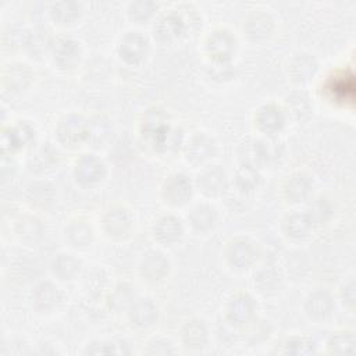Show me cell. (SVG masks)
<instances>
[{
	"label": "cell",
	"mask_w": 356,
	"mask_h": 356,
	"mask_svg": "<svg viewBox=\"0 0 356 356\" xmlns=\"http://www.w3.org/2000/svg\"><path fill=\"white\" fill-rule=\"evenodd\" d=\"M125 314L132 328L143 331L152 328L157 323L159 306L150 298H136Z\"/></svg>",
	"instance_id": "5bb4252c"
},
{
	"label": "cell",
	"mask_w": 356,
	"mask_h": 356,
	"mask_svg": "<svg viewBox=\"0 0 356 356\" xmlns=\"http://www.w3.org/2000/svg\"><path fill=\"white\" fill-rule=\"evenodd\" d=\"M335 309V302L332 295L323 288L312 291L303 303V310L306 316L313 321H324L332 316Z\"/></svg>",
	"instance_id": "ac0fdd59"
},
{
	"label": "cell",
	"mask_w": 356,
	"mask_h": 356,
	"mask_svg": "<svg viewBox=\"0 0 356 356\" xmlns=\"http://www.w3.org/2000/svg\"><path fill=\"white\" fill-rule=\"evenodd\" d=\"M157 11V4L150 0L132 1L128 6V17L136 24L147 22Z\"/></svg>",
	"instance_id": "60d3db41"
},
{
	"label": "cell",
	"mask_w": 356,
	"mask_h": 356,
	"mask_svg": "<svg viewBox=\"0 0 356 356\" xmlns=\"http://www.w3.org/2000/svg\"><path fill=\"white\" fill-rule=\"evenodd\" d=\"M26 33H28V31L19 28V26L8 25L3 31V47L8 49V50H14L17 47L24 49Z\"/></svg>",
	"instance_id": "f6af8a7d"
},
{
	"label": "cell",
	"mask_w": 356,
	"mask_h": 356,
	"mask_svg": "<svg viewBox=\"0 0 356 356\" xmlns=\"http://www.w3.org/2000/svg\"><path fill=\"white\" fill-rule=\"evenodd\" d=\"M110 128L106 120L102 117H95L89 120V135H88V143H92V146H102L106 139L108 138Z\"/></svg>",
	"instance_id": "b9f144b4"
},
{
	"label": "cell",
	"mask_w": 356,
	"mask_h": 356,
	"mask_svg": "<svg viewBox=\"0 0 356 356\" xmlns=\"http://www.w3.org/2000/svg\"><path fill=\"white\" fill-rule=\"evenodd\" d=\"M107 174L106 163L95 153H85L75 160L74 177L82 186H93L100 184Z\"/></svg>",
	"instance_id": "52a82bcc"
},
{
	"label": "cell",
	"mask_w": 356,
	"mask_h": 356,
	"mask_svg": "<svg viewBox=\"0 0 356 356\" xmlns=\"http://www.w3.org/2000/svg\"><path fill=\"white\" fill-rule=\"evenodd\" d=\"M149 39L139 31L127 32L118 42V57L128 65H138L149 54Z\"/></svg>",
	"instance_id": "ba28073f"
},
{
	"label": "cell",
	"mask_w": 356,
	"mask_h": 356,
	"mask_svg": "<svg viewBox=\"0 0 356 356\" xmlns=\"http://www.w3.org/2000/svg\"><path fill=\"white\" fill-rule=\"evenodd\" d=\"M49 14L54 22L60 25H68L79 18L81 4L72 0L54 1L49 7Z\"/></svg>",
	"instance_id": "74e56055"
},
{
	"label": "cell",
	"mask_w": 356,
	"mask_h": 356,
	"mask_svg": "<svg viewBox=\"0 0 356 356\" xmlns=\"http://www.w3.org/2000/svg\"><path fill=\"white\" fill-rule=\"evenodd\" d=\"M313 192V181L303 171L289 174L282 184V195L288 203L299 204L310 199Z\"/></svg>",
	"instance_id": "d6986e66"
},
{
	"label": "cell",
	"mask_w": 356,
	"mask_h": 356,
	"mask_svg": "<svg viewBox=\"0 0 356 356\" xmlns=\"http://www.w3.org/2000/svg\"><path fill=\"white\" fill-rule=\"evenodd\" d=\"M102 273H103L102 270H95L86 275V289L88 291H90V292L102 291L100 288H103L106 284V277L104 275L100 277Z\"/></svg>",
	"instance_id": "c3c4849f"
},
{
	"label": "cell",
	"mask_w": 356,
	"mask_h": 356,
	"mask_svg": "<svg viewBox=\"0 0 356 356\" xmlns=\"http://www.w3.org/2000/svg\"><path fill=\"white\" fill-rule=\"evenodd\" d=\"M209 74L213 79L216 81H227L229 78H232L234 75V68L231 61L228 63H211L210 68H209Z\"/></svg>",
	"instance_id": "7dc6e473"
},
{
	"label": "cell",
	"mask_w": 356,
	"mask_h": 356,
	"mask_svg": "<svg viewBox=\"0 0 356 356\" xmlns=\"http://www.w3.org/2000/svg\"><path fill=\"white\" fill-rule=\"evenodd\" d=\"M188 224L197 234L211 231L218 221V211L210 203H197L188 213Z\"/></svg>",
	"instance_id": "d4e9b609"
},
{
	"label": "cell",
	"mask_w": 356,
	"mask_h": 356,
	"mask_svg": "<svg viewBox=\"0 0 356 356\" xmlns=\"http://www.w3.org/2000/svg\"><path fill=\"white\" fill-rule=\"evenodd\" d=\"M35 140V128L28 121H18L8 125L1 132V150L3 154L11 156L13 153L24 149Z\"/></svg>",
	"instance_id": "8fae6325"
},
{
	"label": "cell",
	"mask_w": 356,
	"mask_h": 356,
	"mask_svg": "<svg viewBox=\"0 0 356 356\" xmlns=\"http://www.w3.org/2000/svg\"><path fill=\"white\" fill-rule=\"evenodd\" d=\"M289 76L296 83L310 82L317 72V61L307 53H298L289 61Z\"/></svg>",
	"instance_id": "1f68e13d"
},
{
	"label": "cell",
	"mask_w": 356,
	"mask_h": 356,
	"mask_svg": "<svg viewBox=\"0 0 356 356\" xmlns=\"http://www.w3.org/2000/svg\"><path fill=\"white\" fill-rule=\"evenodd\" d=\"M171 270L170 259L157 249L147 250L139 261V275L147 284H159L164 281Z\"/></svg>",
	"instance_id": "9c48e42d"
},
{
	"label": "cell",
	"mask_w": 356,
	"mask_h": 356,
	"mask_svg": "<svg viewBox=\"0 0 356 356\" xmlns=\"http://www.w3.org/2000/svg\"><path fill=\"white\" fill-rule=\"evenodd\" d=\"M25 199L35 209H47L56 200V188L49 181H32L26 186Z\"/></svg>",
	"instance_id": "d6a6232c"
},
{
	"label": "cell",
	"mask_w": 356,
	"mask_h": 356,
	"mask_svg": "<svg viewBox=\"0 0 356 356\" xmlns=\"http://www.w3.org/2000/svg\"><path fill=\"white\" fill-rule=\"evenodd\" d=\"M56 138L58 143L65 147H76L88 142L89 120L78 113H68L63 115L56 128Z\"/></svg>",
	"instance_id": "6da1fadb"
},
{
	"label": "cell",
	"mask_w": 356,
	"mask_h": 356,
	"mask_svg": "<svg viewBox=\"0 0 356 356\" xmlns=\"http://www.w3.org/2000/svg\"><path fill=\"white\" fill-rule=\"evenodd\" d=\"M305 213L307 214V217L310 218V221L313 222L314 227L323 225V224L330 222L334 218L335 206L330 197L318 196L309 203Z\"/></svg>",
	"instance_id": "d590c367"
},
{
	"label": "cell",
	"mask_w": 356,
	"mask_h": 356,
	"mask_svg": "<svg viewBox=\"0 0 356 356\" xmlns=\"http://www.w3.org/2000/svg\"><path fill=\"white\" fill-rule=\"evenodd\" d=\"M136 298L138 295L135 286L128 282H120L110 291L107 305L114 313H125L136 300Z\"/></svg>",
	"instance_id": "836d02e7"
},
{
	"label": "cell",
	"mask_w": 356,
	"mask_h": 356,
	"mask_svg": "<svg viewBox=\"0 0 356 356\" xmlns=\"http://www.w3.org/2000/svg\"><path fill=\"white\" fill-rule=\"evenodd\" d=\"M285 114L298 122L306 121L313 111L310 99L303 92H292L285 97Z\"/></svg>",
	"instance_id": "e575fe53"
},
{
	"label": "cell",
	"mask_w": 356,
	"mask_h": 356,
	"mask_svg": "<svg viewBox=\"0 0 356 356\" xmlns=\"http://www.w3.org/2000/svg\"><path fill=\"white\" fill-rule=\"evenodd\" d=\"M33 79V71L25 63H10L1 72V86L8 93L24 92Z\"/></svg>",
	"instance_id": "ffe728a7"
},
{
	"label": "cell",
	"mask_w": 356,
	"mask_h": 356,
	"mask_svg": "<svg viewBox=\"0 0 356 356\" xmlns=\"http://www.w3.org/2000/svg\"><path fill=\"white\" fill-rule=\"evenodd\" d=\"M285 268L288 270V274L302 280V277H305V274L309 270V260H307L305 253H302V252H292L286 257Z\"/></svg>",
	"instance_id": "ee69618b"
},
{
	"label": "cell",
	"mask_w": 356,
	"mask_h": 356,
	"mask_svg": "<svg viewBox=\"0 0 356 356\" xmlns=\"http://www.w3.org/2000/svg\"><path fill=\"white\" fill-rule=\"evenodd\" d=\"M313 228H314V225L305 211L288 213L282 218V224H281L282 234L288 239H292V241L306 239L312 234Z\"/></svg>",
	"instance_id": "4316f807"
},
{
	"label": "cell",
	"mask_w": 356,
	"mask_h": 356,
	"mask_svg": "<svg viewBox=\"0 0 356 356\" xmlns=\"http://www.w3.org/2000/svg\"><path fill=\"white\" fill-rule=\"evenodd\" d=\"M54 39L56 38H53L50 31H47L46 28H35L32 31H28L24 50L31 58L39 60L44 54L51 51Z\"/></svg>",
	"instance_id": "f546056e"
},
{
	"label": "cell",
	"mask_w": 356,
	"mask_h": 356,
	"mask_svg": "<svg viewBox=\"0 0 356 356\" xmlns=\"http://www.w3.org/2000/svg\"><path fill=\"white\" fill-rule=\"evenodd\" d=\"M63 302L61 289L51 281H39L31 291V303L39 313H51Z\"/></svg>",
	"instance_id": "4fadbf2b"
},
{
	"label": "cell",
	"mask_w": 356,
	"mask_h": 356,
	"mask_svg": "<svg viewBox=\"0 0 356 356\" xmlns=\"http://www.w3.org/2000/svg\"><path fill=\"white\" fill-rule=\"evenodd\" d=\"M44 224L35 214H22L15 220L14 234L21 242L36 243L44 235Z\"/></svg>",
	"instance_id": "f1b7e54d"
},
{
	"label": "cell",
	"mask_w": 356,
	"mask_h": 356,
	"mask_svg": "<svg viewBox=\"0 0 356 356\" xmlns=\"http://www.w3.org/2000/svg\"><path fill=\"white\" fill-rule=\"evenodd\" d=\"M331 355H353L356 352V337L350 330H339L330 335L325 343Z\"/></svg>",
	"instance_id": "8d00e7d4"
},
{
	"label": "cell",
	"mask_w": 356,
	"mask_h": 356,
	"mask_svg": "<svg viewBox=\"0 0 356 356\" xmlns=\"http://www.w3.org/2000/svg\"><path fill=\"white\" fill-rule=\"evenodd\" d=\"M93 238V228L85 220H74L64 228V241L74 249H86L92 245Z\"/></svg>",
	"instance_id": "4dcf8cb0"
},
{
	"label": "cell",
	"mask_w": 356,
	"mask_h": 356,
	"mask_svg": "<svg viewBox=\"0 0 356 356\" xmlns=\"http://www.w3.org/2000/svg\"><path fill=\"white\" fill-rule=\"evenodd\" d=\"M217 145L211 135L207 132H195L185 143V159L193 165L207 163L216 154Z\"/></svg>",
	"instance_id": "9a60e30c"
},
{
	"label": "cell",
	"mask_w": 356,
	"mask_h": 356,
	"mask_svg": "<svg viewBox=\"0 0 356 356\" xmlns=\"http://www.w3.org/2000/svg\"><path fill=\"white\" fill-rule=\"evenodd\" d=\"M51 58L54 64L61 70H72L75 68L82 57L81 43L72 38L60 36L54 39L51 47Z\"/></svg>",
	"instance_id": "2e32d148"
},
{
	"label": "cell",
	"mask_w": 356,
	"mask_h": 356,
	"mask_svg": "<svg viewBox=\"0 0 356 356\" xmlns=\"http://www.w3.org/2000/svg\"><path fill=\"white\" fill-rule=\"evenodd\" d=\"M184 235L182 221L174 214H163L152 225V236L160 245H174Z\"/></svg>",
	"instance_id": "44dd1931"
},
{
	"label": "cell",
	"mask_w": 356,
	"mask_h": 356,
	"mask_svg": "<svg viewBox=\"0 0 356 356\" xmlns=\"http://www.w3.org/2000/svg\"><path fill=\"white\" fill-rule=\"evenodd\" d=\"M341 299L343 302V305L349 309L355 307V281L349 280L348 282H345V285L341 288Z\"/></svg>",
	"instance_id": "681fc988"
},
{
	"label": "cell",
	"mask_w": 356,
	"mask_h": 356,
	"mask_svg": "<svg viewBox=\"0 0 356 356\" xmlns=\"http://www.w3.org/2000/svg\"><path fill=\"white\" fill-rule=\"evenodd\" d=\"M204 50L211 63H228L236 51V38L231 31L217 28L206 36Z\"/></svg>",
	"instance_id": "5b68a950"
},
{
	"label": "cell",
	"mask_w": 356,
	"mask_h": 356,
	"mask_svg": "<svg viewBox=\"0 0 356 356\" xmlns=\"http://www.w3.org/2000/svg\"><path fill=\"white\" fill-rule=\"evenodd\" d=\"M193 191L195 182L182 171L171 172L161 184V197L172 207L185 206L192 199Z\"/></svg>",
	"instance_id": "3957f363"
},
{
	"label": "cell",
	"mask_w": 356,
	"mask_h": 356,
	"mask_svg": "<svg viewBox=\"0 0 356 356\" xmlns=\"http://www.w3.org/2000/svg\"><path fill=\"white\" fill-rule=\"evenodd\" d=\"M259 168L248 164H241L234 175V185L242 193L253 192L260 184Z\"/></svg>",
	"instance_id": "f35d334b"
},
{
	"label": "cell",
	"mask_w": 356,
	"mask_h": 356,
	"mask_svg": "<svg viewBox=\"0 0 356 356\" xmlns=\"http://www.w3.org/2000/svg\"><path fill=\"white\" fill-rule=\"evenodd\" d=\"M210 339L209 327L202 318L186 320L179 330V342L184 349L197 352L207 346Z\"/></svg>",
	"instance_id": "e0dca14e"
},
{
	"label": "cell",
	"mask_w": 356,
	"mask_h": 356,
	"mask_svg": "<svg viewBox=\"0 0 356 356\" xmlns=\"http://www.w3.org/2000/svg\"><path fill=\"white\" fill-rule=\"evenodd\" d=\"M143 352L146 355H157V356H165V355H174L177 353L175 345L164 337H153L147 341Z\"/></svg>",
	"instance_id": "bcb514c9"
},
{
	"label": "cell",
	"mask_w": 356,
	"mask_h": 356,
	"mask_svg": "<svg viewBox=\"0 0 356 356\" xmlns=\"http://www.w3.org/2000/svg\"><path fill=\"white\" fill-rule=\"evenodd\" d=\"M224 259L229 267L242 271L254 266L259 259V248L252 239L236 236L227 242L224 248Z\"/></svg>",
	"instance_id": "7a4b0ae2"
},
{
	"label": "cell",
	"mask_w": 356,
	"mask_h": 356,
	"mask_svg": "<svg viewBox=\"0 0 356 356\" xmlns=\"http://www.w3.org/2000/svg\"><path fill=\"white\" fill-rule=\"evenodd\" d=\"M242 29L249 40L263 42V40H267L273 35L274 19L267 11L256 10L246 15Z\"/></svg>",
	"instance_id": "603a6c76"
},
{
	"label": "cell",
	"mask_w": 356,
	"mask_h": 356,
	"mask_svg": "<svg viewBox=\"0 0 356 356\" xmlns=\"http://www.w3.org/2000/svg\"><path fill=\"white\" fill-rule=\"evenodd\" d=\"M282 282V271L274 263H264L253 274V286L261 295L275 293Z\"/></svg>",
	"instance_id": "cb8c5ba5"
},
{
	"label": "cell",
	"mask_w": 356,
	"mask_h": 356,
	"mask_svg": "<svg viewBox=\"0 0 356 356\" xmlns=\"http://www.w3.org/2000/svg\"><path fill=\"white\" fill-rule=\"evenodd\" d=\"M50 271L58 281H72L79 277L82 271V261L76 256L61 252L50 260Z\"/></svg>",
	"instance_id": "484cf974"
},
{
	"label": "cell",
	"mask_w": 356,
	"mask_h": 356,
	"mask_svg": "<svg viewBox=\"0 0 356 356\" xmlns=\"http://www.w3.org/2000/svg\"><path fill=\"white\" fill-rule=\"evenodd\" d=\"M185 18L175 11H170L157 18L153 25V36L160 43H170L178 39L185 32Z\"/></svg>",
	"instance_id": "7402d4cb"
},
{
	"label": "cell",
	"mask_w": 356,
	"mask_h": 356,
	"mask_svg": "<svg viewBox=\"0 0 356 356\" xmlns=\"http://www.w3.org/2000/svg\"><path fill=\"white\" fill-rule=\"evenodd\" d=\"M195 188L206 197L214 199L222 196L229 185L228 175L221 165L211 164L203 167L196 175Z\"/></svg>",
	"instance_id": "8992f818"
},
{
	"label": "cell",
	"mask_w": 356,
	"mask_h": 356,
	"mask_svg": "<svg viewBox=\"0 0 356 356\" xmlns=\"http://www.w3.org/2000/svg\"><path fill=\"white\" fill-rule=\"evenodd\" d=\"M284 353L293 356L314 355L317 352L316 342L306 335H292L284 342Z\"/></svg>",
	"instance_id": "ab89813d"
},
{
	"label": "cell",
	"mask_w": 356,
	"mask_h": 356,
	"mask_svg": "<svg viewBox=\"0 0 356 356\" xmlns=\"http://www.w3.org/2000/svg\"><path fill=\"white\" fill-rule=\"evenodd\" d=\"M286 120L288 117L284 107L277 103H266L260 106L253 117L256 129L266 136H275L280 134L284 129Z\"/></svg>",
	"instance_id": "30bf717a"
},
{
	"label": "cell",
	"mask_w": 356,
	"mask_h": 356,
	"mask_svg": "<svg viewBox=\"0 0 356 356\" xmlns=\"http://www.w3.org/2000/svg\"><path fill=\"white\" fill-rule=\"evenodd\" d=\"M132 228V214L121 204L111 206L102 217V229L108 238H124Z\"/></svg>",
	"instance_id": "7c38bea8"
},
{
	"label": "cell",
	"mask_w": 356,
	"mask_h": 356,
	"mask_svg": "<svg viewBox=\"0 0 356 356\" xmlns=\"http://www.w3.org/2000/svg\"><path fill=\"white\" fill-rule=\"evenodd\" d=\"M60 153L51 143H42L29 154L26 165L31 172L42 174L54 168L58 163Z\"/></svg>",
	"instance_id": "83f0119b"
},
{
	"label": "cell",
	"mask_w": 356,
	"mask_h": 356,
	"mask_svg": "<svg viewBox=\"0 0 356 356\" xmlns=\"http://www.w3.org/2000/svg\"><path fill=\"white\" fill-rule=\"evenodd\" d=\"M256 300L250 293L236 292L225 305V320L234 327H248L256 317Z\"/></svg>",
	"instance_id": "277c9868"
},
{
	"label": "cell",
	"mask_w": 356,
	"mask_h": 356,
	"mask_svg": "<svg viewBox=\"0 0 356 356\" xmlns=\"http://www.w3.org/2000/svg\"><path fill=\"white\" fill-rule=\"evenodd\" d=\"M83 355L90 356H108V355H118L121 350L118 349V345L111 341L104 339H93L88 342L82 350Z\"/></svg>",
	"instance_id": "7bdbcfd3"
}]
</instances>
